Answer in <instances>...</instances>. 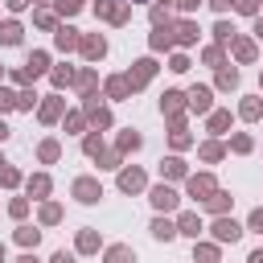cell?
I'll list each match as a JSON object with an SVG mask.
<instances>
[{
	"instance_id": "6da1fadb",
	"label": "cell",
	"mask_w": 263,
	"mask_h": 263,
	"mask_svg": "<svg viewBox=\"0 0 263 263\" xmlns=\"http://www.w3.org/2000/svg\"><path fill=\"white\" fill-rule=\"evenodd\" d=\"M74 197L90 205V201H99V197H103V189H99V181H90V177H78V181H74Z\"/></svg>"
},
{
	"instance_id": "7a4b0ae2",
	"label": "cell",
	"mask_w": 263,
	"mask_h": 263,
	"mask_svg": "<svg viewBox=\"0 0 263 263\" xmlns=\"http://www.w3.org/2000/svg\"><path fill=\"white\" fill-rule=\"evenodd\" d=\"M238 234H242V226H238L234 218H218V222H214V238H218V242H234Z\"/></svg>"
},
{
	"instance_id": "3957f363",
	"label": "cell",
	"mask_w": 263,
	"mask_h": 263,
	"mask_svg": "<svg viewBox=\"0 0 263 263\" xmlns=\"http://www.w3.org/2000/svg\"><path fill=\"white\" fill-rule=\"evenodd\" d=\"M152 70H156V62H148V58H144V62H136V70L127 74V86H132V90H136V86H144V82L152 78Z\"/></svg>"
},
{
	"instance_id": "277c9868",
	"label": "cell",
	"mask_w": 263,
	"mask_h": 263,
	"mask_svg": "<svg viewBox=\"0 0 263 263\" xmlns=\"http://www.w3.org/2000/svg\"><path fill=\"white\" fill-rule=\"evenodd\" d=\"M189 193L201 197V201L214 197V193H218V189H214V177H205V173H201V177H189Z\"/></svg>"
},
{
	"instance_id": "5b68a950",
	"label": "cell",
	"mask_w": 263,
	"mask_h": 263,
	"mask_svg": "<svg viewBox=\"0 0 263 263\" xmlns=\"http://www.w3.org/2000/svg\"><path fill=\"white\" fill-rule=\"evenodd\" d=\"M119 189H123V193L144 189V173H140V168H123V173H119Z\"/></svg>"
},
{
	"instance_id": "8992f818",
	"label": "cell",
	"mask_w": 263,
	"mask_h": 263,
	"mask_svg": "<svg viewBox=\"0 0 263 263\" xmlns=\"http://www.w3.org/2000/svg\"><path fill=\"white\" fill-rule=\"evenodd\" d=\"M99 16H107V21L123 25V21H127V8H123V4H111V0H99Z\"/></svg>"
},
{
	"instance_id": "52a82bcc",
	"label": "cell",
	"mask_w": 263,
	"mask_h": 263,
	"mask_svg": "<svg viewBox=\"0 0 263 263\" xmlns=\"http://www.w3.org/2000/svg\"><path fill=\"white\" fill-rule=\"evenodd\" d=\"M152 205H156V210H173V205H177V193H173L168 185H156V189H152Z\"/></svg>"
},
{
	"instance_id": "ba28073f",
	"label": "cell",
	"mask_w": 263,
	"mask_h": 263,
	"mask_svg": "<svg viewBox=\"0 0 263 263\" xmlns=\"http://www.w3.org/2000/svg\"><path fill=\"white\" fill-rule=\"evenodd\" d=\"M45 66H49V58H45V53H33L29 66L21 70V78H37V74H45Z\"/></svg>"
},
{
	"instance_id": "9c48e42d",
	"label": "cell",
	"mask_w": 263,
	"mask_h": 263,
	"mask_svg": "<svg viewBox=\"0 0 263 263\" xmlns=\"http://www.w3.org/2000/svg\"><path fill=\"white\" fill-rule=\"evenodd\" d=\"M78 45H82L86 58H103V53H107V41H103V37H86V41H78Z\"/></svg>"
},
{
	"instance_id": "30bf717a",
	"label": "cell",
	"mask_w": 263,
	"mask_h": 263,
	"mask_svg": "<svg viewBox=\"0 0 263 263\" xmlns=\"http://www.w3.org/2000/svg\"><path fill=\"white\" fill-rule=\"evenodd\" d=\"M189 107H193V111H210V90H205V86H193V90H189Z\"/></svg>"
},
{
	"instance_id": "8fae6325",
	"label": "cell",
	"mask_w": 263,
	"mask_h": 263,
	"mask_svg": "<svg viewBox=\"0 0 263 263\" xmlns=\"http://www.w3.org/2000/svg\"><path fill=\"white\" fill-rule=\"evenodd\" d=\"M0 41H4V45H16V41H21V25H16V21L0 25Z\"/></svg>"
},
{
	"instance_id": "7c38bea8",
	"label": "cell",
	"mask_w": 263,
	"mask_h": 263,
	"mask_svg": "<svg viewBox=\"0 0 263 263\" xmlns=\"http://www.w3.org/2000/svg\"><path fill=\"white\" fill-rule=\"evenodd\" d=\"M74 45H78V29H70V25L58 29V49H74Z\"/></svg>"
},
{
	"instance_id": "4fadbf2b",
	"label": "cell",
	"mask_w": 263,
	"mask_h": 263,
	"mask_svg": "<svg viewBox=\"0 0 263 263\" xmlns=\"http://www.w3.org/2000/svg\"><path fill=\"white\" fill-rule=\"evenodd\" d=\"M173 45V33H168V25H156V33H152V49H168Z\"/></svg>"
},
{
	"instance_id": "5bb4252c",
	"label": "cell",
	"mask_w": 263,
	"mask_h": 263,
	"mask_svg": "<svg viewBox=\"0 0 263 263\" xmlns=\"http://www.w3.org/2000/svg\"><path fill=\"white\" fill-rule=\"evenodd\" d=\"M160 111H164V115H177V111H181V95H177V90H164V99H160Z\"/></svg>"
},
{
	"instance_id": "9a60e30c",
	"label": "cell",
	"mask_w": 263,
	"mask_h": 263,
	"mask_svg": "<svg viewBox=\"0 0 263 263\" xmlns=\"http://www.w3.org/2000/svg\"><path fill=\"white\" fill-rule=\"evenodd\" d=\"M177 234H193V238H197V234H201V222H197V214H185V218H181V226H177Z\"/></svg>"
},
{
	"instance_id": "2e32d148",
	"label": "cell",
	"mask_w": 263,
	"mask_h": 263,
	"mask_svg": "<svg viewBox=\"0 0 263 263\" xmlns=\"http://www.w3.org/2000/svg\"><path fill=\"white\" fill-rule=\"evenodd\" d=\"M173 41H181V45H189V41H197V29H193L189 21H181V25H177V37H173Z\"/></svg>"
},
{
	"instance_id": "e0dca14e",
	"label": "cell",
	"mask_w": 263,
	"mask_h": 263,
	"mask_svg": "<svg viewBox=\"0 0 263 263\" xmlns=\"http://www.w3.org/2000/svg\"><path fill=\"white\" fill-rule=\"evenodd\" d=\"M152 234H156V238H164V242H168V238H173V234H177V226H173V222H164V218H156V222H152Z\"/></svg>"
},
{
	"instance_id": "ac0fdd59",
	"label": "cell",
	"mask_w": 263,
	"mask_h": 263,
	"mask_svg": "<svg viewBox=\"0 0 263 263\" xmlns=\"http://www.w3.org/2000/svg\"><path fill=\"white\" fill-rule=\"evenodd\" d=\"M107 263H136V255H132L127 247H111V251H107Z\"/></svg>"
},
{
	"instance_id": "d6986e66",
	"label": "cell",
	"mask_w": 263,
	"mask_h": 263,
	"mask_svg": "<svg viewBox=\"0 0 263 263\" xmlns=\"http://www.w3.org/2000/svg\"><path fill=\"white\" fill-rule=\"evenodd\" d=\"M127 90H132V86H127V78H111V82H107V95H111V99H123Z\"/></svg>"
},
{
	"instance_id": "ffe728a7",
	"label": "cell",
	"mask_w": 263,
	"mask_h": 263,
	"mask_svg": "<svg viewBox=\"0 0 263 263\" xmlns=\"http://www.w3.org/2000/svg\"><path fill=\"white\" fill-rule=\"evenodd\" d=\"M78 251H99V234L95 230H82L78 234Z\"/></svg>"
},
{
	"instance_id": "44dd1931",
	"label": "cell",
	"mask_w": 263,
	"mask_h": 263,
	"mask_svg": "<svg viewBox=\"0 0 263 263\" xmlns=\"http://www.w3.org/2000/svg\"><path fill=\"white\" fill-rule=\"evenodd\" d=\"M29 193L45 197V193H49V177H33V181H29Z\"/></svg>"
},
{
	"instance_id": "7402d4cb",
	"label": "cell",
	"mask_w": 263,
	"mask_h": 263,
	"mask_svg": "<svg viewBox=\"0 0 263 263\" xmlns=\"http://www.w3.org/2000/svg\"><path fill=\"white\" fill-rule=\"evenodd\" d=\"M58 115H62V103H58V99H49V103L41 107V119H58Z\"/></svg>"
},
{
	"instance_id": "603a6c76",
	"label": "cell",
	"mask_w": 263,
	"mask_h": 263,
	"mask_svg": "<svg viewBox=\"0 0 263 263\" xmlns=\"http://www.w3.org/2000/svg\"><path fill=\"white\" fill-rule=\"evenodd\" d=\"M16 238H21L25 247H37V230H33V226H21V230H16Z\"/></svg>"
},
{
	"instance_id": "cb8c5ba5",
	"label": "cell",
	"mask_w": 263,
	"mask_h": 263,
	"mask_svg": "<svg viewBox=\"0 0 263 263\" xmlns=\"http://www.w3.org/2000/svg\"><path fill=\"white\" fill-rule=\"evenodd\" d=\"M234 53H238L242 62H251V58H255V45H251V41H238V45H234Z\"/></svg>"
},
{
	"instance_id": "d4e9b609",
	"label": "cell",
	"mask_w": 263,
	"mask_h": 263,
	"mask_svg": "<svg viewBox=\"0 0 263 263\" xmlns=\"http://www.w3.org/2000/svg\"><path fill=\"white\" fill-rule=\"evenodd\" d=\"M119 148H123V152H127V148H140V136H136V132H123V136H119Z\"/></svg>"
},
{
	"instance_id": "484cf974",
	"label": "cell",
	"mask_w": 263,
	"mask_h": 263,
	"mask_svg": "<svg viewBox=\"0 0 263 263\" xmlns=\"http://www.w3.org/2000/svg\"><path fill=\"white\" fill-rule=\"evenodd\" d=\"M160 168H164V173H168V177H181V173H185V164H181V160H177V156H173V160H164V164H160Z\"/></svg>"
},
{
	"instance_id": "4316f807",
	"label": "cell",
	"mask_w": 263,
	"mask_h": 263,
	"mask_svg": "<svg viewBox=\"0 0 263 263\" xmlns=\"http://www.w3.org/2000/svg\"><path fill=\"white\" fill-rule=\"evenodd\" d=\"M41 160H58V144H53V140L41 144Z\"/></svg>"
},
{
	"instance_id": "83f0119b",
	"label": "cell",
	"mask_w": 263,
	"mask_h": 263,
	"mask_svg": "<svg viewBox=\"0 0 263 263\" xmlns=\"http://www.w3.org/2000/svg\"><path fill=\"white\" fill-rule=\"evenodd\" d=\"M242 115L255 119V115H259V99H247V103H242Z\"/></svg>"
},
{
	"instance_id": "f1b7e54d",
	"label": "cell",
	"mask_w": 263,
	"mask_h": 263,
	"mask_svg": "<svg viewBox=\"0 0 263 263\" xmlns=\"http://www.w3.org/2000/svg\"><path fill=\"white\" fill-rule=\"evenodd\" d=\"M58 218H62L58 205H45V210H41V222H58Z\"/></svg>"
},
{
	"instance_id": "f546056e",
	"label": "cell",
	"mask_w": 263,
	"mask_h": 263,
	"mask_svg": "<svg viewBox=\"0 0 263 263\" xmlns=\"http://www.w3.org/2000/svg\"><path fill=\"white\" fill-rule=\"evenodd\" d=\"M197 259H201V263H214L218 251H214V247H197Z\"/></svg>"
},
{
	"instance_id": "4dcf8cb0",
	"label": "cell",
	"mask_w": 263,
	"mask_h": 263,
	"mask_svg": "<svg viewBox=\"0 0 263 263\" xmlns=\"http://www.w3.org/2000/svg\"><path fill=\"white\" fill-rule=\"evenodd\" d=\"M0 181H4V185H16L21 177H16V168H8V164H4V168H0Z\"/></svg>"
},
{
	"instance_id": "1f68e13d",
	"label": "cell",
	"mask_w": 263,
	"mask_h": 263,
	"mask_svg": "<svg viewBox=\"0 0 263 263\" xmlns=\"http://www.w3.org/2000/svg\"><path fill=\"white\" fill-rule=\"evenodd\" d=\"M58 8L70 16V12H78V8H82V0H58Z\"/></svg>"
},
{
	"instance_id": "d6a6232c",
	"label": "cell",
	"mask_w": 263,
	"mask_h": 263,
	"mask_svg": "<svg viewBox=\"0 0 263 263\" xmlns=\"http://www.w3.org/2000/svg\"><path fill=\"white\" fill-rule=\"evenodd\" d=\"M214 37H218V41H230V25H226V21H218V29H214Z\"/></svg>"
},
{
	"instance_id": "836d02e7",
	"label": "cell",
	"mask_w": 263,
	"mask_h": 263,
	"mask_svg": "<svg viewBox=\"0 0 263 263\" xmlns=\"http://www.w3.org/2000/svg\"><path fill=\"white\" fill-rule=\"evenodd\" d=\"M70 78H74V74H70V66H66V70H53V82H58V86H66Z\"/></svg>"
},
{
	"instance_id": "e575fe53",
	"label": "cell",
	"mask_w": 263,
	"mask_h": 263,
	"mask_svg": "<svg viewBox=\"0 0 263 263\" xmlns=\"http://www.w3.org/2000/svg\"><path fill=\"white\" fill-rule=\"evenodd\" d=\"M218 82H222V86H234V82H238V74H234V70H222V74H218Z\"/></svg>"
},
{
	"instance_id": "d590c367",
	"label": "cell",
	"mask_w": 263,
	"mask_h": 263,
	"mask_svg": "<svg viewBox=\"0 0 263 263\" xmlns=\"http://www.w3.org/2000/svg\"><path fill=\"white\" fill-rule=\"evenodd\" d=\"M33 99H37L33 90H21V95H16V107H33Z\"/></svg>"
},
{
	"instance_id": "8d00e7d4",
	"label": "cell",
	"mask_w": 263,
	"mask_h": 263,
	"mask_svg": "<svg viewBox=\"0 0 263 263\" xmlns=\"http://www.w3.org/2000/svg\"><path fill=\"white\" fill-rule=\"evenodd\" d=\"M201 156H205V160H218V156H222V148H218V144H205V148H201Z\"/></svg>"
},
{
	"instance_id": "74e56055",
	"label": "cell",
	"mask_w": 263,
	"mask_h": 263,
	"mask_svg": "<svg viewBox=\"0 0 263 263\" xmlns=\"http://www.w3.org/2000/svg\"><path fill=\"white\" fill-rule=\"evenodd\" d=\"M210 201V210H226V193H214V197H205Z\"/></svg>"
},
{
	"instance_id": "f35d334b",
	"label": "cell",
	"mask_w": 263,
	"mask_h": 263,
	"mask_svg": "<svg viewBox=\"0 0 263 263\" xmlns=\"http://www.w3.org/2000/svg\"><path fill=\"white\" fill-rule=\"evenodd\" d=\"M8 107H16V95H8V90H0V111H8Z\"/></svg>"
},
{
	"instance_id": "ab89813d",
	"label": "cell",
	"mask_w": 263,
	"mask_h": 263,
	"mask_svg": "<svg viewBox=\"0 0 263 263\" xmlns=\"http://www.w3.org/2000/svg\"><path fill=\"white\" fill-rule=\"evenodd\" d=\"M226 123H230V115H214V119H210V127H214V132H222Z\"/></svg>"
},
{
	"instance_id": "60d3db41",
	"label": "cell",
	"mask_w": 263,
	"mask_h": 263,
	"mask_svg": "<svg viewBox=\"0 0 263 263\" xmlns=\"http://www.w3.org/2000/svg\"><path fill=\"white\" fill-rule=\"evenodd\" d=\"M86 152H90V156H99V152H103V144H99V136H90V140H86Z\"/></svg>"
},
{
	"instance_id": "b9f144b4",
	"label": "cell",
	"mask_w": 263,
	"mask_h": 263,
	"mask_svg": "<svg viewBox=\"0 0 263 263\" xmlns=\"http://www.w3.org/2000/svg\"><path fill=\"white\" fill-rule=\"evenodd\" d=\"M234 4H238V12H255L259 8V0H234Z\"/></svg>"
},
{
	"instance_id": "7bdbcfd3",
	"label": "cell",
	"mask_w": 263,
	"mask_h": 263,
	"mask_svg": "<svg viewBox=\"0 0 263 263\" xmlns=\"http://www.w3.org/2000/svg\"><path fill=\"white\" fill-rule=\"evenodd\" d=\"M251 226H255V230H263V210H255V214H251Z\"/></svg>"
},
{
	"instance_id": "ee69618b",
	"label": "cell",
	"mask_w": 263,
	"mask_h": 263,
	"mask_svg": "<svg viewBox=\"0 0 263 263\" xmlns=\"http://www.w3.org/2000/svg\"><path fill=\"white\" fill-rule=\"evenodd\" d=\"M49 263H74V255H66V251H58V255H53Z\"/></svg>"
},
{
	"instance_id": "f6af8a7d",
	"label": "cell",
	"mask_w": 263,
	"mask_h": 263,
	"mask_svg": "<svg viewBox=\"0 0 263 263\" xmlns=\"http://www.w3.org/2000/svg\"><path fill=\"white\" fill-rule=\"evenodd\" d=\"M210 4H214V8H218V12H226V8H230V4H234V0H210Z\"/></svg>"
},
{
	"instance_id": "bcb514c9",
	"label": "cell",
	"mask_w": 263,
	"mask_h": 263,
	"mask_svg": "<svg viewBox=\"0 0 263 263\" xmlns=\"http://www.w3.org/2000/svg\"><path fill=\"white\" fill-rule=\"evenodd\" d=\"M8 8H12V12H21V8H25V0H8Z\"/></svg>"
},
{
	"instance_id": "7dc6e473",
	"label": "cell",
	"mask_w": 263,
	"mask_h": 263,
	"mask_svg": "<svg viewBox=\"0 0 263 263\" xmlns=\"http://www.w3.org/2000/svg\"><path fill=\"white\" fill-rule=\"evenodd\" d=\"M177 4H181L185 12H189V8H197V0H177Z\"/></svg>"
},
{
	"instance_id": "c3c4849f",
	"label": "cell",
	"mask_w": 263,
	"mask_h": 263,
	"mask_svg": "<svg viewBox=\"0 0 263 263\" xmlns=\"http://www.w3.org/2000/svg\"><path fill=\"white\" fill-rule=\"evenodd\" d=\"M247 263H263V251H251V259Z\"/></svg>"
},
{
	"instance_id": "681fc988",
	"label": "cell",
	"mask_w": 263,
	"mask_h": 263,
	"mask_svg": "<svg viewBox=\"0 0 263 263\" xmlns=\"http://www.w3.org/2000/svg\"><path fill=\"white\" fill-rule=\"evenodd\" d=\"M4 136H8V127H4V119H0V140H4Z\"/></svg>"
},
{
	"instance_id": "f907efd6",
	"label": "cell",
	"mask_w": 263,
	"mask_h": 263,
	"mask_svg": "<svg viewBox=\"0 0 263 263\" xmlns=\"http://www.w3.org/2000/svg\"><path fill=\"white\" fill-rule=\"evenodd\" d=\"M16 263H37V259H33V255H25V259H16Z\"/></svg>"
},
{
	"instance_id": "816d5d0a",
	"label": "cell",
	"mask_w": 263,
	"mask_h": 263,
	"mask_svg": "<svg viewBox=\"0 0 263 263\" xmlns=\"http://www.w3.org/2000/svg\"><path fill=\"white\" fill-rule=\"evenodd\" d=\"M0 263H4V247H0Z\"/></svg>"
}]
</instances>
